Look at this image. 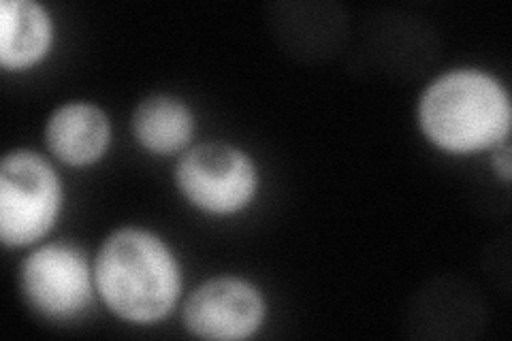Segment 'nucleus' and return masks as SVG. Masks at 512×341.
<instances>
[{
	"instance_id": "nucleus-8",
	"label": "nucleus",
	"mask_w": 512,
	"mask_h": 341,
	"mask_svg": "<svg viewBox=\"0 0 512 341\" xmlns=\"http://www.w3.org/2000/svg\"><path fill=\"white\" fill-rule=\"evenodd\" d=\"M54 24L50 13L32 0L0 3V64L7 71L35 67L50 52Z\"/></svg>"
},
{
	"instance_id": "nucleus-5",
	"label": "nucleus",
	"mask_w": 512,
	"mask_h": 341,
	"mask_svg": "<svg viewBox=\"0 0 512 341\" xmlns=\"http://www.w3.org/2000/svg\"><path fill=\"white\" fill-rule=\"evenodd\" d=\"M94 271L84 252L71 243H47L22 265V290L28 305L47 320L82 316L94 292Z\"/></svg>"
},
{
	"instance_id": "nucleus-7",
	"label": "nucleus",
	"mask_w": 512,
	"mask_h": 341,
	"mask_svg": "<svg viewBox=\"0 0 512 341\" xmlns=\"http://www.w3.org/2000/svg\"><path fill=\"white\" fill-rule=\"evenodd\" d=\"M50 152L71 167H86L99 160L111 141L109 118L92 103H67L58 107L45 126Z\"/></svg>"
},
{
	"instance_id": "nucleus-10",
	"label": "nucleus",
	"mask_w": 512,
	"mask_h": 341,
	"mask_svg": "<svg viewBox=\"0 0 512 341\" xmlns=\"http://www.w3.org/2000/svg\"><path fill=\"white\" fill-rule=\"evenodd\" d=\"M495 169H498V173L502 175V180H510V171H512V162H510V148L508 143L504 145V148L495 154Z\"/></svg>"
},
{
	"instance_id": "nucleus-3",
	"label": "nucleus",
	"mask_w": 512,
	"mask_h": 341,
	"mask_svg": "<svg viewBox=\"0 0 512 341\" xmlns=\"http://www.w3.org/2000/svg\"><path fill=\"white\" fill-rule=\"evenodd\" d=\"M62 207V184L43 156L15 150L0 165V237L22 248L50 233Z\"/></svg>"
},
{
	"instance_id": "nucleus-1",
	"label": "nucleus",
	"mask_w": 512,
	"mask_h": 341,
	"mask_svg": "<svg viewBox=\"0 0 512 341\" xmlns=\"http://www.w3.org/2000/svg\"><path fill=\"white\" fill-rule=\"evenodd\" d=\"M94 282L109 310L135 324L167 318L182 295L178 258L158 235L135 226L105 239Z\"/></svg>"
},
{
	"instance_id": "nucleus-9",
	"label": "nucleus",
	"mask_w": 512,
	"mask_h": 341,
	"mask_svg": "<svg viewBox=\"0 0 512 341\" xmlns=\"http://www.w3.org/2000/svg\"><path fill=\"white\" fill-rule=\"evenodd\" d=\"M137 141L152 154H175L184 150L195 133V116L175 96L156 94L141 101L133 116Z\"/></svg>"
},
{
	"instance_id": "nucleus-6",
	"label": "nucleus",
	"mask_w": 512,
	"mask_h": 341,
	"mask_svg": "<svg viewBox=\"0 0 512 341\" xmlns=\"http://www.w3.org/2000/svg\"><path fill=\"white\" fill-rule=\"evenodd\" d=\"M265 310V299L254 284L220 275L192 290L184 305V324L203 339H248L261 329Z\"/></svg>"
},
{
	"instance_id": "nucleus-2",
	"label": "nucleus",
	"mask_w": 512,
	"mask_h": 341,
	"mask_svg": "<svg viewBox=\"0 0 512 341\" xmlns=\"http://www.w3.org/2000/svg\"><path fill=\"white\" fill-rule=\"evenodd\" d=\"M419 122L425 137L444 152L470 154L498 148L510 133V96L485 71H451L431 81L423 92Z\"/></svg>"
},
{
	"instance_id": "nucleus-4",
	"label": "nucleus",
	"mask_w": 512,
	"mask_h": 341,
	"mask_svg": "<svg viewBox=\"0 0 512 341\" xmlns=\"http://www.w3.org/2000/svg\"><path fill=\"white\" fill-rule=\"evenodd\" d=\"M180 192L207 214L229 216L244 209L259 190V169L235 145L210 141L188 150L175 169Z\"/></svg>"
}]
</instances>
